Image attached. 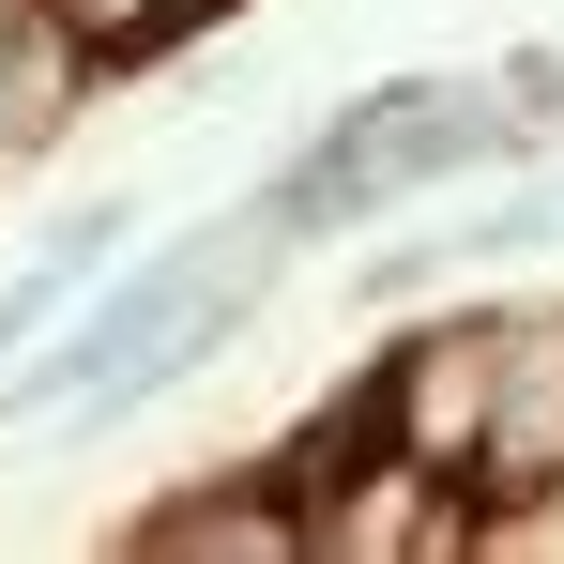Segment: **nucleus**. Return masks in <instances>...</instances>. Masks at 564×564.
<instances>
[{
	"instance_id": "nucleus-1",
	"label": "nucleus",
	"mask_w": 564,
	"mask_h": 564,
	"mask_svg": "<svg viewBox=\"0 0 564 564\" xmlns=\"http://www.w3.org/2000/svg\"><path fill=\"white\" fill-rule=\"evenodd\" d=\"M458 473H473V503H488V534L564 488V321H503L488 336V412H473Z\"/></svg>"
},
{
	"instance_id": "nucleus-2",
	"label": "nucleus",
	"mask_w": 564,
	"mask_h": 564,
	"mask_svg": "<svg viewBox=\"0 0 564 564\" xmlns=\"http://www.w3.org/2000/svg\"><path fill=\"white\" fill-rule=\"evenodd\" d=\"M138 550H305V503H290L275 473H245V488L153 503V519H138Z\"/></svg>"
},
{
	"instance_id": "nucleus-3",
	"label": "nucleus",
	"mask_w": 564,
	"mask_h": 564,
	"mask_svg": "<svg viewBox=\"0 0 564 564\" xmlns=\"http://www.w3.org/2000/svg\"><path fill=\"white\" fill-rule=\"evenodd\" d=\"M46 15H62V31H77L93 62H138L153 31H184V0H46Z\"/></svg>"
},
{
	"instance_id": "nucleus-4",
	"label": "nucleus",
	"mask_w": 564,
	"mask_h": 564,
	"mask_svg": "<svg viewBox=\"0 0 564 564\" xmlns=\"http://www.w3.org/2000/svg\"><path fill=\"white\" fill-rule=\"evenodd\" d=\"M184 15H229V0H184Z\"/></svg>"
}]
</instances>
